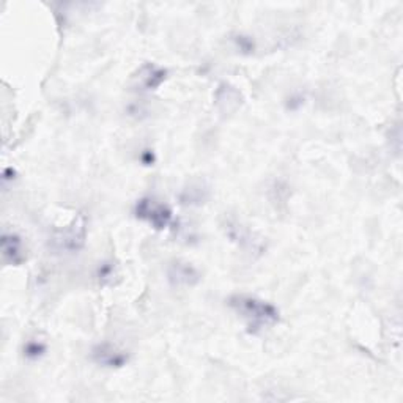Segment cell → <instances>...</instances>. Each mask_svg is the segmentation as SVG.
I'll return each instance as SVG.
<instances>
[{"instance_id": "10", "label": "cell", "mask_w": 403, "mask_h": 403, "mask_svg": "<svg viewBox=\"0 0 403 403\" xmlns=\"http://www.w3.org/2000/svg\"><path fill=\"white\" fill-rule=\"evenodd\" d=\"M46 350H47V347L43 340L30 339L29 342L24 345V356L30 361H37L41 356H44Z\"/></svg>"}, {"instance_id": "6", "label": "cell", "mask_w": 403, "mask_h": 403, "mask_svg": "<svg viewBox=\"0 0 403 403\" xmlns=\"http://www.w3.org/2000/svg\"><path fill=\"white\" fill-rule=\"evenodd\" d=\"M2 255L8 265H20L25 260L23 240L13 231H4L2 235Z\"/></svg>"}, {"instance_id": "8", "label": "cell", "mask_w": 403, "mask_h": 403, "mask_svg": "<svg viewBox=\"0 0 403 403\" xmlns=\"http://www.w3.org/2000/svg\"><path fill=\"white\" fill-rule=\"evenodd\" d=\"M167 78V71L161 66H156L153 64L143 65L139 70L138 80L143 87V90H156L164 80Z\"/></svg>"}, {"instance_id": "11", "label": "cell", "mask_w": 403, "mask_h": 403, "mask_svg": "<svg viewBox=\"0 0 403 403\" xmlns=\"http://www.w3.org/2000/svg\"><path fill=\"white\" fill-rule=\"evenodd\" d=\"M203 193H207V189H203L202 186H191L189 189H184L181 194L183 203H203V200L207 199V196Z\"/></svg>"}, {"instance_id": "5", "label": "cell", "mask_w": 403, "mask_h": 403, "mask_svg": "<svg viewBox=\"0 0 403 403\" xmlns=\"http://www.w3.org/2000/svg\"><path fill=\"white\" fill-rule=\"evenodd\" d=\"M92 359L102 367L120 368L123 366H126L128 363V353L125 350H121V348H119L117 345L102 342L93 347Z\"/></svg>"}, {"instance_id": "7", "label": "cell", "mask_w": 403, "mask_h": 403, "mask_svg": "<svg viewBox=\"0 0 403 403\" xmlns=\"http://www.w3.org/2000/svg\"><path fill=\"white\" fill-rule=\"evenodd\" d=\"M225 230H227V235L231 238V241L238 243V246H241L243 249H251V251H260V240H255L254 234H251V230L238 222V221H229L225 224Z\"/></svg>"}, {"instance_id": "1", "label": "cell", "mask_w": 403, "mask_h": 403, "mask_svg": "<svg viewBox=\"0 0 403 403\" xmlns=\"http://www.w3.org/2000/svg\"><path fill=\"white\" fill-rule=\"evenodd\" d=\"M230 309L238 317H241L249 327V332L258 334L265 330H270L279 323V311L275 306L263 299L249 295H234L229 298Z\"/></svg>"}, {"instance_id": "4", "label": "cell", "mask_w": 403, "mask_h": 403, "mask_svg": "<svg viewBox=\"0 0 403 403\" xmlns=\"http://www.w3.org/2000/svg\"><path fill=\"white\" fill-rule=\"evenodd\" d=\"M200 272L194 265L184 260H174L167 266V281L175 289H191L200 282Z\"/></svg>"}, {"instance_id": "12", "label": "cell", "mask_w": 403, "mask_h": 403, "mask_svg": "<svg viewBox=\"0 0 403 403\" xmlns=\"http://www.w3.org/2000/svg\"><path fill=\"white\" fill-rule=\"evenodd\" d=\"M236 43H238V47H240L241 51H252V49H254V46H252V41L249 38H246V37H238Z\"/></svg>"}, {"instance_id": "9", "label": "cell", "mask_w": 403, "mask_h": 403, "mask_svg": "<svg viewBox=\"0 0 403 403\" xmlns=\"http://www.w3.org/2000/svg\"><path fill=\"white\" fill-rule=\"evenodd\" d=\"M119 276L117 266L114 265V262H102L100 263L97 270V277L101 285H114L115 277Z\"/></svg>"}, {"instance_id": "2", "label": "cell", "mask_w": 403, "mask_h": 403, "mask_svg": "<svg viewBox=\"0 0 403 403\" xmlns=\"http://www.w3.org/2000/svg\"><path fill=\"white\" fill-rule=\"evenodd\" d=\"M87 238V217L79 215L61 229H54L51 235V246L64 254H78L85 246Z\"/></svg>"}, {"instance_id": "3", "label": "cell", "mask_w": 403, "mask_h": 403, "mask_svg": "<svg viewBox=\"0 0 403 403\" xmlns=\"http://www.w3.org/2000/svg\"><path fill=\"white\" fill-rule=\"evenodd\" d=\"M134 213L138 219H142L152 225L156 230H164L172 222V210L166 203L155 199V197H143L136 203Z\"/></svg>"}]
</instances>
